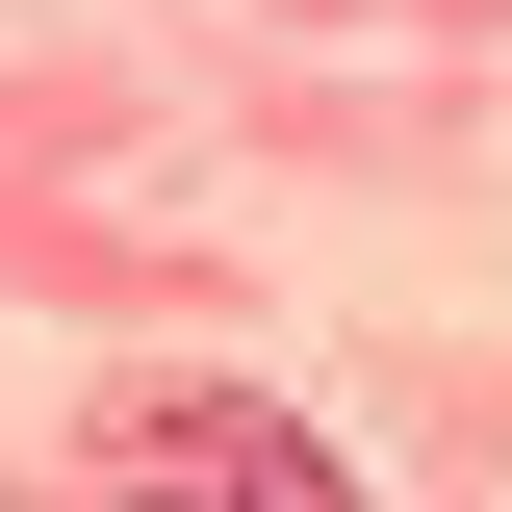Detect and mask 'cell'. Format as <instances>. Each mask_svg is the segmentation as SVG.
Here are the masks:
<instances>
[{"label":"cell","instance_id":"obj_1","mask_svg":"<svg viewBox=\"0 0 512 512\" xmlns=\"http://www.w3.org/2000/svg\"><path fill=\"white\" fill-rule=\"evenodd\" d=\"M128 512H359L282 410H231V384H180V410H128Z\"/></svg>","mask_w":512,"mask_h":512}]
</instances>
